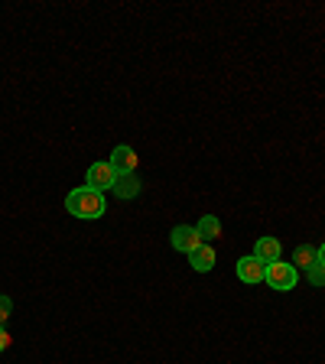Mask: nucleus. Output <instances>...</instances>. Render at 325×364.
<instances>
[{"instance_id": "obj_2", "label": "nucleus", "mask_w": 325, "mask_h": 364, "mask_svg": "<svg viewBox=\"0 0 325 364\" xmlns=\"http://www.w3.org/2000/svg\"><path fill=\"white\" fill-rule=\"evenodd\" d=\"M299 283V270L287 260H273L267 264V287L277 289V293H289V289Z\"/></svg>"}, {"instance_id": "obj_13", "label": "nucleus", "mask_w": 325, "mask_h": 364, "mask_svg": "<svg viewBox=\"0 0 325 364\" xmlns=\"http://www.w3.org/2000/svg\"><path fill=\"white\" fill-rule=\"evenodd\" d=\"M10 312H14V303H10V296H0V326L10 318Z\"/></svg>"}, {"instance_id": "obj_11", "label": "nucleus", "mask_w": 325, "mask_h": 364, "mask_svg": "<svg viewBox=\"0 0 325 364\" xmlns=\"http://www.w3.org/2000/svg\"><path fill=\"white\" fill-rule=\"evenodd\" d=\"M196 231H198V237H202L205 244H212L215 237L221 235V221L215 218V215H205V218H202V221H198V225H196Z\"/></svg>"}, {"instance_id": "obj_4", "label": "nucleus", "mask_w": 325, "mask_h": 364, "mask_svg": "<svg viewBox=\"0 0 325 364\" xmlns=\"http://www.w3.org/2000/svg\"><path fill=\"white\" fill-rule=\"evenodd\" d=\"M169 241H173V247L179 250V254H186V257H189L196 247H202V244H205L202 237H198L196 228H189V225H176L173 235H169Z\"/></svg>"}, {"instance_id": "obj_8", "label": "nucleus", "mask_w": 325, "mask_h": 364, "mask_svg": "<svg viewBox=\"0 0 325 364\" xmlns=\"http://www.w3.org/2000/svg\"><path fill=\"white\" fill-rule=\"evenodd\" d=\"M189 267L196 273H208L215 267V247L212 244H202V247H196L189 254Z\"/></svg>"}, {"instance_id": "obj_7", "label": "nucleus", "mask_w": 325, "mask_h": 364, "mask_svg": "<svg viewBox=\"0 0 325 364\" xmlns=\"http://www.w3.org/2000/svg\"><path fill=\"white\" fill-rule=\"evenodd\" d=\"M140 189H144V182H140V176L137 173H124V176H117L114 179V196L117 198H137L140 196Z\"/></svg>"}, {"instance_id": "obj_1", "label": "nucleus", "mask_w": 325, "mask_h": 364, "mask_svg": "<svg viewBox=\"0 0 325 364\" xmlns=\"http://www.w3.org/2000/svg\"><path fill=\"white\" fill-rule=\"evenodd\" d=\"M65 208H68V215H75V218H82V221H95L105 215L107 198H105V192H95V189H88V186H82V189L68 192Z\"/></svg>"}, {"instance_id": "obj_10", "label": "nucleus", "mask_w": 325, "mask_h": 364, "mask_svg": "<svg viewBox=\"0 0 325 364\" xmlns=\"http://www.w3.org/2000/svg\"><path fill=\"white\" fill-rule=\"evenodd\" d=\"M316 260H319V247H312V244H299V247L293 250V267L296 270H309Z\"/></svg>"}, {"instance_id": "obj_9", "label": "nucleus", "mask_w": 325, "mask_h": 364, "mask_svg": "<svg viewBox=\"0 0 325 364\" xmlns=\"http://www.w3.org/2000/svg\"><path fill=\"white\" fill-rule=\"evenodd\" d=\"M280 250H283V244L277 241V237H257V244H254V257L264 260V264H273V260H280Z\"/></svg>"}, {"instance_id": "obj_6", "label": "nucleus", "mask_w": 325, "mask_h": 364, "mask_svg": "<svg viewBox=\"0 0 325 364\" xmlns=\"http://www.w3.org/2000/svg\"><path fill=\"white\" fill-rule=\"evenodd\" d=\"M137 163H140L137 150H130L127 144L114 146V153H111V166H114V173H117V176H124V173H137Z\"/></svg>"}, {"instance_id": "obj_15", "label": "nucleus", "mask_w": 325, "mask_h": 364, "mask_svg": "<svg viewBox=\"0 0 325 364\" xmlns=\"http://www.w3.org/2000/svg\"><path fill=\"white\" fill-rule=\"evenodd\" d=\"M319 260H322V267H325V244L319 247Z\"/></svg>"}, {"instance_id": "obj_14", "label": "nucleus", "mask_w": 325, "mask_h": 364, "mask_svg": "<svg viewBox=\"0 0 325 364\" xmlns=\"http://www.w3.org/2000/svg\"><path fill=\"white\" fill-rule=\"evenodd\" d=\"M7 345H10V335H7V328L0 326V351H7Z\"/></svg>"}, {"instance_id": "obj_5", "label": "nucleus", "mask_w": 325, "mask_h": 364, "mask_svg": "<svg viewBox=\"0 0 325 364\" xmlns=\"http://www.w3.org/2000/svg\"><path fill=\"white\" fill-rule=\"evenodd\" d=\"M235 273L241 277L244 283H267V264H264V260H257L254 254H250V257H241V260H238Z\"/></svg>"}, {"instance_id": "obj_3", "label": "nucleus", "mask_w": 325, "mask_h": 364, "mask_svg": "<svg viewBox=\"0 0 325 364\" xmlns=\"http://www.w3.org/2000/svg\"><path fill=\"white\" fill-rule=\"evenodd\" d=\"M114 179H117V173H114L111 163H91L88 176H85V186L95 192H107L114 189Z\"/></svg>"}, {"instance_id": "obj_12", "label": "nucleus", "mask_w": 325, "mask_h": 364, "mask_svg": "<svg viewBox=\"0 0 325 364\" xmlns=\"http://www.w3.org/2000/svg\"><path fill=\"white\" fill-rule=\"evenodd\" d=\"M306 277H309L312 287H325V267H322V260H316V264L306 270Z\"/></svg>"}]
</instances>
